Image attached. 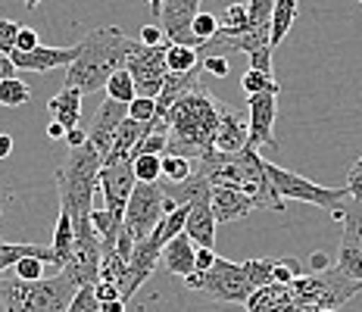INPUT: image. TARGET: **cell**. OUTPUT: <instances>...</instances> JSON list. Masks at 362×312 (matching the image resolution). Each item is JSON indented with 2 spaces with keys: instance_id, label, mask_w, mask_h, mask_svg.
<instances>
[{
  "instance_id": "obj_23",
  "label": "cell",
  "mask_w": 362,
  "mask_h": 312,
  "mask_svg": "<svg viewBox=\"0 0 362 312\" xmlns=\"http://www.w3.org/2000/svg\"><path fill=\"white\" fill-rule=\"evenodd\" d=\"M19 260H41L44 265H54V253L50 247H41V243H6L0 241V272L13 269Z\"/></svg>"
},
{
  "instance_id": "obj_22",
  "label": "cell",
  "mask_w": 362,
  "mask_h": 312,
  "mask_svg": "<svg viewBox=\"0 0 362 312\" xmlns=\"http://www.w3.org/2000/svg\"><path fill=\"white\" fill-rule=\"evenodd\" d=\"M50 110V119L57 122V125H63L66 132H72V128H81V94L72 88H63L54 100L47 103Z\"/></svg>"
},
{
  "instance_id": "obj_31",
  "label": "cell",
  "mask_w": 362,
  "mask_h": 312,
  "mask_svg": "<svg viewBox=\"0 0 362 312\" xmlns=\"http://www.w3.org/2000/svg\"><path fill=\"white\" fill-rule=\"evenodd\" d=\"M191 172H194L191 159H181V156H163L160 159V178L165 185H181Z\"/></svg>"
},
{
  "instance_id": "obj_38",
  "label": "cell",
  "mask_w": 362,
  "mask_h": 312,
  "mask_svg": "<svg viewBox=\"0 0 362 312\" xmlns=\"http://www.w3.org/2000/svg\"><path fill=\"white\" fill-rule=\"evenodd\" d=\"M156 116V100H147V97H134L132 103H128V119L132 122H141V125H147L150 119Z\"/></svg>"
},
{
  "instance_id": "obj_19",
  "label": "cell",
  "mask_w": 362,
  "mask_h": 312,
  "mask_svg": "<svg viewBox=\"0 0 362 312\" xmlns=\"http://www.w3.org/2000/svg\"><path fill=\"white\" fill-rule=\"evenodd\" d=\"M185 238L191 241L194 247H203V250H213L216 247V219H213L209 203H197V207L187 209Z\"/></svg>"
},
{
  "instance_id": "obj_21",
  "label": "cell",
  "mask_w": 362,
  "mask_h": 312,
  "mask_svg": "<svg viewBox=\"0 0 362 312\" xmlns=\"http://www.w3.org/2000/svg\"><path fill=\"white\" fill-rule=\"evenodd\" d=\"M194 253H197V247H194V243L185 238V231H181L178 238H172L163 247L160 260H163V265L172 272V275L187 278V275H194Z\"/></svg>"
},
{
  "instance_id": "obj_9",
  "label": "cell",
  "mask_w": 362,
  "mask_h": 312,
  "mask_svg": "<svg viewBox=\"0 0 362 312\" xmlns=\"http://www.w3.org/2000/svg\"><path fill=\"white\" fill-rule=\"evenodd\" d=\"M150 10L160 16V32L165 44H172V47H191V50L203 47L191 32L194 16L200 13V0H153Z\"/></svg>"
},
{
  "instance_id": "obj_36",
  "label": "cell",
  "mask_w": 362,
  "mask_h": 312,
  "mask_svg": "<svg viewBox=\"0 0 362 312\" xmlns=\"http://www.w3.org/2000/svg\"><path fill=\"white\" fill-rule=\"evenodd\" d=\"M191 32H194V37H197L200 44H206L209 37H213V35L218 32V19L213 16V13L200 10L197 16H194V25H191Z\"/></svg>"
},
{
  "instance_id": "obj_37",
  "label": "cell",
  "mask_w": 362,
  "mask_h": 312,
  "mask_svg": "<svg viewBox=\"0 0 362 312\" xmlns=\"http://www.w3.org/2000/svg\"><path fill=\"white\" fill-rule=\"evenodd\" d=\"M300 275H303V265L297 260H275V265H272V281L275 284H291Z\"/></svg>"
},
{
  "instance_id": "obj_16",
  "label": "cell",
  "mask_w": 362,
  "mask_h": 312,
  "mask_svg": "<svg viewBox=\"0 0 362 312\" xmlns=\"http://www.w3.org/2000/svg\"><path fill=\"white\" fill-rule=\"evenodd\" d=\"M75 57H78V47H35L32 53H10V63L25 72H50V69H59V66H69L75 63Z\"/></svg>"
},
{
  "instance_id": "obj_53",
  "label": "cell",
  "mask_w": 362,
  "mask_h": 312,
  "mask_svg": "<svg viewBox=\"0 0 362 312\" xmlns=\"http://www.w3.org/2000/svg\"><path fill=\"white\" fill-rule=\"evenodd\" d=\"M100 312H125V303L122 300H112V303H103Z\"/></svg>"
},
{
  "instance_id": "obj_10",
  "label": "cell",
  "mask_w": 362,
  "mask_h": 312,
  "mask_svg": "<svg viewBox=\"0 0 362 312\" xmlns=\"http://www.w3.org/2000/svg\"><path fill=\"white\" fill-rule=\"evenodd\" d=\"M125 72L132 75V81H134V94L147 97V100H156L163 91V79L169 75V69H165V44H160V47H144V44H138V37H134V47L125 59Z\"/></svg>"
},
{
  "instance_id": "obj_42",
  "label": "cell",
  "mask_w": 362,
  "mask_h": 312,
  "mask_svg": "<svg viewBox=\"0 0 362 312\" xmlns=\"http://www.w3.org/2000/svg\"><path fill=\"white\" fill-rule=\"evenodd\" d=\"M346 197H350V200H356V203H362V156L353 163L350 175H346Z\"/></svg>"
},
{
  "instance_id": "obj_52",
  "label": "cell",
  "mask_w": 362,
  "mask_h": 312,
  "mask_svg": "<svg viewBox=\"0 0 362 312\" xmlns=\"http://www.w3.org/2000/svg\"><path fill=\"white\" fill-rule=\"evenodd\" d=\"M13 154V138L10 134H0V159H6Z\"/></svg>"
},
{
  "instance_id": "obj_7",
  "label": "cell",
  "mask_w": 362,
  "mask_h": 312,
  "mask_svg": "<svg viewBox=\"0 0 362 312\" xmlns=\"http://www.w3.org/2000/svg\"><path fill=\"white\" fill-rule=\"evenodd\" d=\"M266 178L281 200H300V203H313V207H322L328 209L331 216L341 219V207L346 200V187H322L315 181L303 178V175L291 172V169H281L275 163H266Z\"/></svg>"
},
{
  "instance_id": "obj_2",
  "label": "cell",
  "mask_w": 362,
  "mask_h": 312,
  "mask_svg": "<svg viewBox=\"0 0 362 312\" xmlns=\"http://www.w3.org/2000/svg\"><path fill=\"white\" fill-rule=\"evenodd\" d=\"M218 103L216 94H209L203 85L178 97L165 112V154L163 156H181V159H200L209 154L216 144L218 128Z\"/></svg>"
},
{
  "instance_id": "obj_1",
  "label": "cell",
  "mask_w": 362,
  "mask_h": 312,
  "mask_svg": "<svg viewBox=\"0 0 362 312\" xmlns=\"http://www.w3.org/2000/svg\"><path fill=\"white\" fill-rule=\"evenodd\" d=\"M362 287L356 281L344 278L341 272L331 265L328 272L309 275L303 272L300 278H293L291 284H269L250 294V300L244 303L247 312H322V309H341L344 303H350Z\"/></svg>"
},
{
  "instance_id": "obj_13",
  "label": "cell",
  "mask_w": 362,
  "mask_h": 312,
  "mask_svg": "<svg viewBox=\"0 0 362 312\" xmlns=\"http://www.w3.org/2000/svg\"><path fill=\"white\" fill-rule=\"evenodd\" d=\"M275 112H278V94L266 91V94H253L250 97V110H247V128H250V138H247V150L269 147L278 150L275 138Z\"/></svg>"
},
{
  "instance_id": "obj_17",
  "label": "cell",
  "mask_w": 362,
  "mask_h": 312,
  "mask_svg": "<svg viewBox=\"0 0 362 312\" xmlns=\"http://www.w3.org/2000/svg\"><path fill=\"white\" fill-rule=\"evenodd\" d=\"M247 138H250V128H247V116L222 103L213 150H218V154H240V150L247 147Z\"/></svg>"
},
{
  "instance_id": "obj_12",
  "label": "cell",
  "mask_w": 362,
  "mask_h": 312,
  "mask_svg": "<svg viewBox=\"0 0 362 312\" xmlns=\"http://www.w3.org/2000/svg\"><path fill=\"white\" fill-rule=\"evenodd\" d=\"M100 197H103V209L110 212L116 222H122L125 216V203L134 191V172H132V159H116V163H103L100 166Z\"/></svg>"
},
{
  "instance_id": "obj_18",
  "label": "cell",
  "mask_w": 362,
  "mask_h": 312,
  "mask_svg": "<svg viewBox=\"0 0 362 312\" xmlns=\"http://www.w3.org/2000/svg\"><path fill=\"white\" fill-rule=\"evenodd\" d=\"M209 209H213L216 225L222 222H235V219H244L256 209V203L247 194L235 191V187H213L209 194Z\"/></svg>"
},
{
  "instance_id": "obj_11",
  "label": "cell",
  "mask_w": 362,
  "mask_h": 312,
  "mask_svg": "<svg viewBox=\"0 0 362 312\" xmlns=\"http://www.w3.org/2000/svg\"><path fill=\"white\" fill-rule=\"evenodd\" d=\"M163 219V187L160 185H134L132 197L125 203V216L122 228L132 234V241H144L150 238V231L156 228V222Z\"/></svg>"
},
{
  "instance_id": "obj_20",
  "label": "cell",
  "mask_w": 362,
  "mask_h": 312,
  "mask_svg": "<svg viewBox=\"0 0 362 312\" xmlns=\"http://www.w3.org/2000/svg\"><path fill=\"white\" fill-rule=\"evenodd\" d=\"M163 197H169V200H175L178 207H197V203H209V194H213V187H209V181L203 178V175L191 172L181 185H165L163 181Z\"/></svg>"
},
{
  "instance_id": "obj_6",
  "label": "cell",
  "mask_w": 362,
  "mask_h": 312,
  "mask_svg": "<svg viewBox=\"0 0 362 312\" xmlns=\"http://www.w3.org/2000/svg\"><path fill=\"white\" fill-rule=\"evenodd\" d=\"M78 287L63 272L37 281L0 278V300L4 312H66Z\"/></svg>"
},
{
  "instance_id": "obj_33",
  "label": "cell",
  "mask_w": 362,
  "mask_h": 312,
  "mask_svg": "<svg viewBox=\"0 0 362 312\" xmlns=\"http://www.w3.org/2000/svg\"><path fill=\"white\" fill-rule=\"evenodd\" d=\"M160 159L163 156H134L132 159L134 181H141V185H160Z\"/></svg>"
},
{
  "instance_id": "obj_41",
  "label": "cell",
  "mask_w": 362,
  "mask_h": 312,
  "mask_svg": "<svg viewBox=\"0 0 362 312\" xmlns=\"http://www.w3.org/2000/svg\"><path fill=\"white\" fill-rule=\"evenodd\" d=\"M13 272H16L19 281H37V278H44V262L41 260H19L13 265Z\"/></svg>"
},
{
  "instance_id": "obj_14",
  "label": "cell",
  "mask_w": 362,
  "mask_h": 312,
  "mask_svg": "<svg viewBox=\"0 0 362 312\" xmlns=\"http://www.w3.org/2000/svg\"><path fill=\"white\" fill-rule=\"evenodd\" d=\"M160 253L163 250L156 247L150 238L138 241L132 250V256H128V269H125V281L122 287H119V296H122V303H128L134 294L141 291V284H144L147 278H153L156 265H160Z\"/></svg>"
},
{
  "instance_id": "obj_49",
  "label": "cell",
  "mask_w": 362,
  "mask_h": 312,
  "mask_svg": "<svg viewBox=\"0 0 362 312\" xmlns=\"http://www.w3.org/2000/svg\"><path fill=\"white\" fill-rule=\"evenodd\" d=\"M66 144H69V150H78V147H85L88 144V132L85 128H72V132H66Z\"/></svg>"
},
{
  "instance_id": "obj_8",
  "label": "cell",
  "mask_w": 362,
  "mask_h": 312,
  "mask_svg": "<svg viewBox=\"0 0 362 312\" xmlns=\"http://www.w3.org/2000/svg\"><path fill=\"white\" fill-rule=\"evenodd\" d=\"M187 291H200L206 294L209 300L218 303H247L253 294L250 278L244 272V262H231V260H216L209 272H194V275L185 278Z\"/></svg>"
},
{
  "instance_id": "obj_47",
  "label": "cell",
  "mask_w": 362,
  "mask_h": 312,
  "mask_svg": "<svg viewBox=\"0 0 362 312\" xmlns=\"http://www.w3.org/2000/svg\"><path fill=\"white\" fill-rule=\"evenodd\" d=\"M138 44H144V47H160V44H165V41H163L160 25H144V28H141Z\"/></svg>"
},
{
  "instance_id": "obj_45",
  "label": "cell",
  "mask_w": 362,
  "mask_h": 312,
  "mask_svg": "<svg viewBox=\"0 0 362 312\" xmlns=\"http://www.w3.org/2000/svg\"><path fill=\"white\" fill-rule=\"evenodd\" d=\"M94 296H97V303H112V300H122V296H119V287L116 284H107V281H97L94 284Z\"/></svg>"
},
{
  "instance_id": "obj_3",
  "label": "cell",
  "mask_w": 362,
  "mask_h": 312,
  "mask_svg": "<svg viewBox=\"0 0 362 312\" xmlns=\"http://www.w3.org/2000/svg\"><path fill=\"white\" fill-rule=\"evenodd\" d=\"M100 154L90 144L78 150H69L66 163L57 169V191H59V212H66L72 222L75 241H97L90 228V212L100 197Z\"/></svg>"
},
{
  "instance_id": "obj_50",
  "label": "cell",
  "mask_w": 362,
  "mask_h": 312,
  "mask_svg": "<svg viewBox=\"0 0 362 312\" xmlns=\"http://www.w3.org/2000/svg\"><path fill=\"white\" fill-rule=\"evenodd\" d=\"M6 79H16V66L10 63V57L0 53V81H6Z\"/></svg>"
},
{
  "instance_id": "obj_43",
  "label": "cell",
  "mask_w": 362,
  "mask_h": 312,
  "mask_svg": "<svg viewBox=\"0 0 362 312\" xmlns=\"http://www.w3.org/2000/svg\"><path fill=\"white\" fill-rule=\"evenodd\" d=\"M200 69L206 75H216V79H225L228 75V57H200Z\"/></svg>"
},
{
  "instance_id": "obj_4",
  "label": "cell",
  "mask_w": 362,
  "mask_h": 312,
  "mask_svg": "<svg viewBox=\"0 0 362 312\" xmlns=\"http://www.w3.org/2000/svg\"><path fill=\"white\" fill-rule=\"evenodd\" d=\"M194 172L209 181V187H235L256 203V209H284V200L272 191L266 178V159L256 150H240V154H218L209 150L200 159H194Z\"/></svg>"
},
{
  "instance_id": "obj_40",
  "label": "cell",
  "mask_w": 362,
  "mask_h": 312,
  "mask_svg": "<svg viewBox=\"0 0 362 312\" xmlns=\"http://www.w3.org/2000/svg\"><path fill=\"white\" fill-rule=\"evenodd\" d=\"M19 22L13 19H0V53L4 57H10L13 50H16V37H19Z\"/></svg>"
},
{
  "instance_id": "obj_46",
  "label": "cell",
  "mask_w": 362,
  "mask_h": 312,
  "mask_svg": "<svg viewBox=\"0 0 362 312\" xmlns=\"http://www.w3.org/2000/svg\"><path fill=\"white\" fill-rule=\"evenodd\" d=\"M216 260H218L216 250H203V247H197V253H194V272H200V275H203V272L213 269V262H216Z\"/></svg>"
},
{
  "instance_id": "obj_26",
  "label": "cell",
  "mask_w": 362,
  "mask_h": 312,
  "mask_svg": "<svg viewBox=\"0 0 362 312\" xmlns=\"http://www.w3.org/2000/svg\"><path fill=\"white\" fill-rule=\"evenodd\" d=\"M334 269L341 272L344 278L356 281V284L362 287V253H359L356 241H353L346 231H344V238H341V250H337V265H334Z\"/></svg>"
},
{
  "instance_id": "obj_35",
  "label": "cell",
  "mask_w": 362,
  "mask_h": 312,
  "mask_svg": "<svg viewBox=\"0 0 362 312\" xmlns=\"http://www.w3.org/2000/svg\"><path fill=\"white\" fill-rule=\"evenodd\" d=\"M240 88L247 91V97H253V94H266V91H281L278 88V81H275V75H262V72H253V69H247L244 72V79H240Z\"/></svg>"
},
{
  "instance_id": "obj_51",
  "label": "cell",
  "mask_w": 362,
  "mask_h": 312,
  "mask_svg": "<svg viewBox=\"0 0 362 312\" xmlns=\"http://www.w3.org/2000/svg\"><path fill=\"white\" fill-rule=\"evenodd\" d=\"M47 138H50V141H63V138H66V128L57 125V122H50V125H47Z\"/></svg>"
},
{
  "instance_id": "obj_48",
  "label": "cell",
  "mask_w": 362,
  "mask_h": 312,
  "mask_svg": "<svg viewBox=\"0 0 362 312\" xmlns=\"http://www.w3.org/2000/svg\"><path fill=\"white\" fill-rule=\"evenodd\" d=\"M328 269H331L328 253H313L309 256V275H319V272H328Z\"/></svg>"
},
{
  "instance_id": "obj_5",
  "label": "cell",
  "mask_w": 362,
  "mask_h": 312,
  "mask_svg": "<svg viewBox=\"0 0 362 312\" xmlns=\"http://www.w3.org/2000/svg\"><path fill=\"white\" fill-rule=\"evenodd\" d=\"M75 47H78V57L66 69V88L78 91L85 97L107 85L112 72L125 69V59L134 47V37H128L116 25H103L88 32L85 41L75 44Z\"/></svg>"
},
{
  "instance_id": "obj_39",
  "label": "cell",
  "mask_w": 362,
  "mask_h": 312,
  "mask_svg": "<svg viewBox=\"0 0 362 312\" xmlns=\"http://www.w3.org/2000/svg\"><path fill=\"white\" fill-rule=\"evenodd\" d=\"M66 312H100V303L94 296V287H78Z\"/></svg>"
},
{
  "instance_id": "obj_30",
  "label": "cell",
  "mask_w": 362,
  "mask_h": 312,
  "mask_svg": "<svg viewBox=\"0 0 362 312\" xmlns=\"http://www.w3.org/2000/svg\"><path fill=\"white\" fill-rule=\"evenodd\" d=\"M341 222H344V231L356 241V247L362 253V203H356V200H350V197H346L344 207H341Z\"/></svg>"
},
{
  "instance_id": "obj_34",
  "label": "cell",
  "mask_w": 362,
  "mask_h": 312,
  "mask_svg": "<svg viewBox=\"0 0 362 312\" xmlns=\"http://www.w3.org/2000/svg\"><path fill=\"white\" fill-rule=\"evenodd\" d=\"M272 265H275V260H247L244 262V272H247V278H250L253 291L275 284V281H272Z\"/></svg>"
},
{
  "instance_id": "obj_27",
  "label": "cell",
  "mask_w": 362,
  "mask_h": 312,
  "mask_svg": "<svg viewBox=\"0 0 362 312\" xmlns=\"http://www.w3.org/2000/svg\"><path fill=\"white\" fill-rule=\"evenodd\" d=\"M165 69L178 72V75L200 69V53L191 47H172V44H165Z\"/></svg>"
},
{
  "instance_id": "obj_15",
  "label": "cell",
  "mask_w": 362,
  "mask_h": 312,
  "mask_svg": "<svg viewBox=\"0 0 362 312\" xmlns=\"http://www.w3.org/2000/svg\"><path fill=\"white\" fill-rule=\"evenodd\" d=\"M125 119H128V106H122V103L103 100L100 106H97L94 122H90V128H88V144L100 154V159H107L110 147H112V138H116L119 125H122Z\"/></svg>"
},
{
  "instance_id": "obj_44",
  "label": "cell",
  "mask_w": 362,
  "mask_h": 312,
  "mask_svg": "<svg viewBox=\"0 0 362 312\" xmlns=\"http://www.w3.org/2000/svg\"><path fill=\"white\" fill-rule=\"evenodd\" d=\"M35 47H41V41H37V32L35 28H19V37H16V53H32Z\"/></svg>"
},
{
  "instance_id": "obj_32",
  "label": "cell",
  "mask_w": 362,
  "mask_h": 312,
  "mask_svg": "<svg viewBox=\"0 0 362 312\" xmlns=\"http://www.w3.org/2000/svg\"><path fill=\"white\" fill-rule=\"evenodd\" d=\"M28 100H32V88H28L22 79L0 81V103H4V106H22Z\"/></svg>"
},
{
  "instance_id": "obj_29",
  "label": "cell",
  "mask_w": 362,
  "mask_h": 312,
  "mask_svg": "<svg viewBox=\"0 0 362 312\" xmlns=\"http://www.w3.org/2000/svg\"><path fill=\"white\" fill-rule=\"evenodd\" d=\"M218 19V32L225 35H240L247 32V4H228Z\"/></svg>"
},
{
  "instance_id": "obj_24",
  "label": "cell",
  "mask_w": 362,
  "mask_h": 312,
  "mask_svg": "<svg viewBox=\"0 0 362 312\" xmlns=\"http://www.w3.org/2000/svg\"><path fill=\"white\" fill-rule=\"evenodd\" d=\"M297 13H300L297 0H275V10H272V25H269V44H272V50H275L278 44L284 41V35L291 32Z\"/></svg>"
},
{
  "instance_id": "obj_25",
  "label": "cell",
  "mask_w": 362,
  "mask_h": 312,
  "mask_svg": "<svg viewBox=\"0 0 362 312\" xmlns=\"http://www.w3.org/2000/svg\"><path fill=\"white\" fill-rule=\"evenodd\" d=\"M72 250H75V231H72V222L66 212H59L57 219V231H54V243H50V253H54V265L59 272L66 269V262L72 260Z\"/></svg>"
},
{
  "instance_id": "obj_28",
  "label": "cell",
  "mask_w": 362,
  "mask_h": 312,
  "mask_svg": "<svg viewBox=\"0 0 362 312\" xmlns=\"http://www.w3.org/2000/svg\"><path fill=\"white\" fill-rule=\"evenodd\" d=\"M103 91H107V100H112V103H122V106H128L134 100V81H132V75H128L125 69H119V72H112L110 75V81L103 85Z\"/></svg>"
}]
</instances>
